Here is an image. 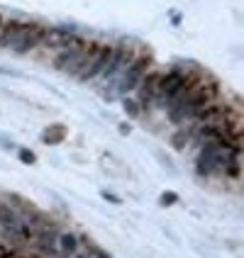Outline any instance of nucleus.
<instances>
[{"instance_id": "obj_2", "label": "nucleus", "mask_w": 244, "mask_h": 258, "mask_svg": "<svg viewBox=\"0 0 244 258\" xmlns=\"http://www.w3.org/2000/svg\"><path fill=\"white\" fill-rule=\"evenodd\" d=\"M198 83V78H193L190 73H183L178 71V69H171V71H166L164 76H159V83H157V100L159 105H171L176 102L183 93H186L190 86H196Z\"/></svg>"}, {"instance_id": "obj_1", "label": "nucleus", "mask_w": 244, "mask_h": 258, "mask_svg": "<svg viewBox=\"0 0 244 258\" xmlns=\"http://www.w3.org/2000/svg\"><path fill=\"white\" fill-rule=\"evenodd\" d=\"M215 95H217L215 83H203V81H198L196 86L188 88L178 100L169 105V119H171L173 124H183L188 119H193V115L201 107L215 102Z\"/></svg>"}, {"instance_id": "obj_16", "label": "nucleus", "mask_w": 244, "mask_h": 258, "mask_svg": "<svg viewBox=\"0 0 244 258\" xmlns=\"http://www.w3.org/2000/svg\"><path fill=\"white\" fill-rule=\"evenodd\" d=\"M20 161L22 163H34V154L27 151V149H20Z\"/></svg>"}, {"instance_id": "obj_5", "label": "nucleus", "mask_w": 244, "mask_h": 258, "mask_svg": "<svg viewBox=\"0 0 244 258\" xmlns=\"http://www.w3.org/2000/svg\"><path fill=\"white\" fill-rule=\"evenodd\" d=\"M59 234H61V229L54 222H44L42 227L37 229V234H34L32 246L37 248L39 256H52V258L59 256Z\"/></svg>"}, {"instance_id": "obj_20", "label": "nucleus", "mask_w": 244, "mask_h": 258, "mask_svg": "<svg viewBox=\"0 0 244 258\" xmlns=\"http://www.w3.org/2000/svg\"><path fill=\"white\" fill-rule=\"evenodd\" d=\"M3 22H5V20H3V17H0V27H3Z\"/></svg>"}, {"instance_id": "obj_11", "label": "nucleus", "mask_w": 244, "mask_h": 258, "mask_svg": "<svg viewBox=\"0 0 244 258\" xmlns=\"http://www.w3.org/2000/svg\"><path fill=\"white\" fill-rule=\"evenodd\" d=\"M78 248H81V241L73 231H61L59 234V253L64 258H73L78 253Z\"/></svg>"}, {"instance_id": "obj_15", "label": "nucleus", "mask_w": 244, "mask_h": 258, "mask_svg": "<svg viewBox=\"0 0 244 258\" xmlns=\"http://www.w3.org/2000/svg\"><path fill=\"white\" fill-rule=\"evenodd\" d=\"M88 256L90 258H110L103 248H98V246H90V248H88Z\"/></svg>"}, {"instance_id": "obj_14", "label": "nucleus", "mask_w": 244, "mask_h": 258, "mask_svg": "<svg viewBox=\"0 0 244 258\" xmlns=\"http://www.w3.org/2000/svg\"><path fill=\"white\" fill-rule=\"evenodd\" d=\"M125 110H127L132 117H137V115H139V102H137V100H127V98H125Z\"/></svg>"}, {"instance_id": "obj_17", "label": "nucleus", "mask_w": 244, "mask_h": 258, "mask_svg": "<svg viewBox=\"0 0 244 258\" xmlns=\"http://www.w3.org/2000/svg\"><path fill=\"white\" fill-rule=\"evenodd\" d=\"M178 200L173 192H166V195H161V205H173V202Z\"/></svg>"}, {"instance_id": "obj_10", "label": "nucleus", "mask_w": 244, "mask_h": 258, "mask_svg": "<svg viewBox=\"0 0 244 258\" xmlns=\"http://www.w3.org/2000/svg\"><path fill=\"white\" fill-rule=\"evenodd\" d=\"M22 27H25L22 20H8V22H3V27H0V49L13 46L17 34L22 32Z\"/></svg>"}, {"instance_id": "obj_6", "label": "nucleus", "mask_w": 244, "mask_h": 258, "mask_svg": "<svg viewBox=\"0 0 244 258\" xmlns=\"http://www.w3.org/2000/svg\"><path fill=\"white\" fill-rule=\"evenodd\" d=\"M44 34H46V27L42 25H37V22H25V27L22 32L17 34V39L13 44V51L15 54H29V51H34L37 46H42L44 42Z\"/></svg>"}, {"instance_id": "obj_9", "label": "nucleus", "mask_w": 244, "mask_h": 258, "mask_svg": "<svg viewBox=\"0 0 244 258\" xmlns=\"http://www.w3.org/2000/svg\"><path fill=\"white\" fill-rule=\"evenodd\" d=\"M159 76L161 73L157 71H147L144 73V78L139 81V90H137V102H139V107H149L152 102L157 100V83H159Z\"/></svg>"}, {"instance_id": "obj_19", "label": "nucleus", "mask_w": 244, "mask_h": 258, "mask_svg": "<svg viewBox=\"0 0 244 258\" xmlns=\"http://www.w3.org/2000/svg\"><path fill=\"white\" fill-rule=\"evenodd\" d=\"M73 258H90V256H88V253H76Z\"/></svg>"}, {"instance_id": "obj_4", "label": "nucleus", "mask_w": 244, "mask_h": 258, "mask_svg": "<svg viewBox=\"0 0 244 258\" xmlns=\"http://www.w3.org/2000/svg\"><path fill=\"white\" fill-rule=\"evenodd\" d=\"M149 63H152L149 54H134V58L127 63V69L120 73V78H117V93L127 95L132 90H137L139 81L144 78V73L149 71Z\"/></svg>"}, {"instance_id": "obj_8", "label": "nucleus", "mask_w": 244, "mask_h": 258, "mask_svg": "<svg viewBox=\"0 0 244 258\" xmlns=\"http://www.w3.org/2000/svg\"><path fill=\"white\" fill-rule=\"evenodd\" d=\"M110 51H113V46H98L95 49V54L88 58V63L83 66V71L78 73L76 78L81 81V83H88V81H95L98 76L103 73V69L108 66V58H110Z\"/></svg>"}, {"instance_id": "obj_7", "label": "nucleus", "mask_w": 244, "mask_h": 258, "mask_svg": "<svg viewBox=\"0 0 244 258\" xmlns=\"http://www.w3.org/2000/svg\"><path fill=\"white\" fill-rule=\"evenodd\" d=\"M134 58V54H132V49L129 46H125V44H117V46H113V51H110V58H108V66L103 69V78L105 81H117L120 78V73L127 69V63Z\"/></svg>"}, {"instance_id": "obj_3", "label": "nucleus", "mask_w": 244, "mask_h": 258, "mask_svg": "<svg viewBox=\"0 0 244 258\" xmlns=\"http://www.w3.org/2000/svg\"><path fill=\"white\" fill-rule=\"evenodd\" d=\"M101 44H76V46H69V49H61L57 56H54V69L61 73H71V76H78V73L83 71V66L88 63V58L95 54V49H98Z\"/></svg>"}, {"instance_id": "obj_12", "label": "nucleus", "mask_w": 244, "mask_h": 258, "mask_svg": "<svg viewBox=\"0 0 244 258\" xmlns=\"http://www.w3.org/2000/svg\"><path fill=\"white\" fill-rule=\"evenodd\" d=\"M66 137V129L61 124H54V127H46V132L42 134V142L44 144H61Z\"/></svg>"}, {"instance_id": "obj_18", "label": "nucleus", "mask_w": 244, "mask_h": 258, "mask_svg": "<svg viewBox=\"0 0 244 258\" xmlns=\"http://www.w3.org/2000/svg\"><path fill=\"white\" fill-rule=\"evenodd\" d=\"M10 258H42V256H39V253H20V251L15 248V253Z\"/></svg>"}, {"instance_id": "obj_13", "label": "nucleus", "mask_w": 244, "mask_h": 258, "mask_svg": "<svg viewBox=\"0 0 244 258\" xmlns=\"http://www.w3.org/2000/svg\"><path fill=\"white\" fill-rule=\"evenodd\" d=\"M188 142H190V129H178V132L171 137L173 149H186Z\"/></svg>"}]
</instances>
